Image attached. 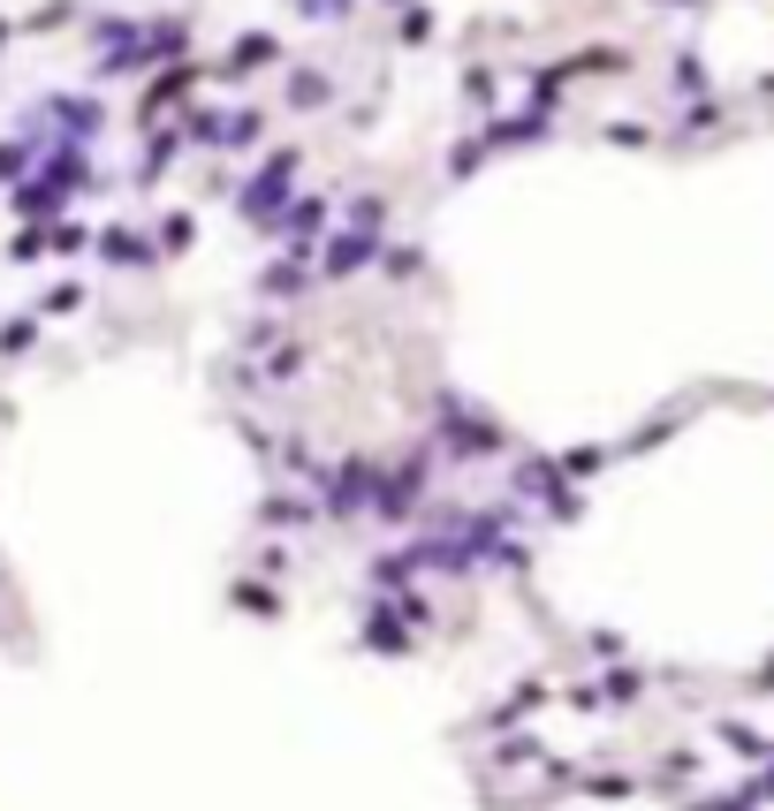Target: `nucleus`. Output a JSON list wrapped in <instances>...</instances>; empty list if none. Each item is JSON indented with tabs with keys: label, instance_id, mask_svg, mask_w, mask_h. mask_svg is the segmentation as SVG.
Listing matches in <instances>:
<instances>
[{
	"label": "nucleus",
	"instance_id": "6ab92c4d",
	"mask_svg": "<svg viewBox=\"0 0 774 811\" xmlns=\"http://www.w3.org/2000/svg\"><path fill=\"white\" fill-rule=\"evenodd\" d=\"M698 811H760V804H752V797L736 789V797H714V804H698Z\"/></svg>",
	"mask_w": 774,
	"mask_h": 811
},
{
	"label": "nucleus",
	"instance_id": "f03ea898",
	"mask_svg": "<svg viewBox=\"0 0 774 811\" xmlns=\"http://www.w3.org/2000/svg\"><path fill=\"white\" fill-rule=\"evenodd\" d=\"M289 182H297V152H274V160L251 174V190H244V213H251V220H274L281 206H289Z\"/></svg>",
	"mask_w": 774,
	"mask_h": 811
},
{
	"label": "nucleus",
	"instance_id": "1a4fd4ad",
	"mask_svg": "<svg viewBox=\"0 0 774 811\" xmlns=\"http://www.w3.org/2000/svg\"><path fill=\"white\" fill-rule=\"evenodd\" d=\"M593 690H601V698H615V705H631V698L645 690V675H638V668H607V683H593Z\"/></svg>",
	"mask_w": 774,
	"mask_h": 811
},
{
	"label": "nucleus",
	"instance_id": "20e7f679",
	"mask_svg": "<svg viewBox=\"0 0 774 811\" xmlns=\"http://www.w3.org/2000/svg\"><path fill=\"white\" fill-rule=\"evenodd\" d=\"M418 501H426V455H410V463H395L380 478V515H387V523H403Z\"/></svg>",
	"mask_w": 774,
	"mask_h": 811
},
{
	"label": "nucleus",
	"instance_id": "4468645a",
	"mask_svg": "<svg viewBox=\"0 0 774 811\" xmlns=\"http://www.w3.org/2000/svg\"><path fill=\"white\" fill-rule=\"evenodd\" d=\"M562 470H569V478H593V470H601V448H569Z\"/></svg>",
	"mask_w": 774,
	"mask_h": 811
},
{
	"label": "nucleus",
	"instance_id": "f257e3e1",
	"mask_svg": "<svg viewBox=\"0 0 774 811\" xmlns=\"http://www.w3.org/2000/svg\"><path fill=\"white\" fill-rule=\"evenodd\" d=\"M319 485H327V501H319L327 515H365V509H380V470H373V463H335Z\"/></svg>",
	"mask_w": 774,
	"mask_h": 811
},
{
	"label": "nucleus",
	"instance_id": "2eb2a0df",
	"mask_svg": "<svg viewBox=\"0 0 774 811\" xmlns=\"http://www.w3.org/2000/svg\"><path fill=\"white\" fill-rule=\"evenodd\" d=\"M304 515H311L304 501H266V523H304Z\"/></svg>",
	"mask_w": 774,
	"mask_h": 811
},
{
	"label": "nucleus",
	"instance_id": "6e6552de",
	"mask_svg": "<svg viewBox=\"0 0 774 811\" xmlns=\"http://www.w3.org/2000/svg\"><path fill=\"white\" fill-rule=\"evenodd\" d=\"M99 251L115 258V266H145V258H152L145 243H137V236H129V228H107V236H99Z\"/></svg>",
	"mask_w": 774,
	"mask_h": 811
},
{
	"label": "nucleus",
	"instance_id": "39448f33",
	"mask_svg": "<svg viewBox=\"0 0 774 811\" xmlns=\"http://www.w3.org/2000/svg\"><path fill=\"white\" fill-rule=\"evenodd\" d=\"M69 182H85V168H77V160H61V168H46L39 182H23V198H16V206H23V213H53V206L69 198Z\"/></svg>",
	"mask_w": 774,
	"mask_h": 811
},
{
	"label": "nucleus",
	"instance_id": "7ed1b4c3",
	"mask_svg": "<svg viewBox=\"0 0 774 811\" xmlns=\"http://www.w3.org/2000/svg\"><path fill=\"white\" fill-rule=\"evenodd\" d=\"M516 493L539 501V509H555V515H577V493H569V478H562L547 455H524V463H516Z\"/></svg>",
	"mask_w": 774,
	"mask_h": 811
},
{
	"label": "nucleus",
	"instance_id": "9b49d317",
	"mask_svg": "<svg viewBox=\"0 0 774 811\" xmlns=\"http://www.w3.org/2000/svg\"><path fill=\"white\" fill-rule=\"evenodd\" d=\"M297 289H304V266H297V258L266 266V297H297Z\"/></svg>",
	"mask_w": 774,
	"mask_h": 811
},
{
	"label": "nucleus",
	"instance_id": "dca6fc26",
	"mask_svg": "<svg viewBox=\"0 0 774 811\" xmlns=\"http://www.w3.org/2000/svg\"><path fill=\"white\" fill-rule=\"evenodd\" d=\"M258 137V114H228V144H251Z\"/></svg>",
	"mask_w": 774,
	"mask_h": 811
},
{
	"label": "nucleus",
	"instance_id": "f8f14e48",
	"mask_svg": "<svg viewBox=\"0 0 774 811\" xmlns=\"http://www.w3.org/2000/svg\"><path fill=\"white\" fill-rule=\"evenodd\" d=\"M319 220H327V206H319V198H304L297 213H289V243H297V251H304V236H311Z\"/></svg>",
	"mask_w": 774,
	"mask_h": 811
},
{
	"label": "nucleus",
	"instance_id": "423d86ee",
	"mask_svg": "<svg viewBox=\"0 0 774 811\" xmlns=\"http://www.w3.org/2000/svg\"><path fill=\"white\" fill-rule=\"evenodd\" d=\"M448 455H494L502 448V432H494V418H464V410H448Z\"/></svg>",
	"mask_w": 774,
	"mask_h": 811
},
{
	"label": "nucleus",
	"instance_id": "0eeeda50",
	"mask_svg": "<svg viewBox=\"0 0 774 811\" xmlns=\"http://www.w3.org/2000/svg\"><path fill=\"white\" fill-rule=\"evenodd\" d=\"M373 228H343L335 243H327V273H357V266H373Z\"/></svg>",
	"mask_w": 774,
	"mask_h": 811
},
{
	"label": "nucleus",
	"instance_id": "a211bd4d",
	"mask_svg": "<svg viewBox=\"0 0 774 811\" xmlns=\"http://www.w3.org/2000/svg\"><path fill=\"white\" fill-rule=\"evenodd\" d=\"M297 8H304V16H319V23H327V16H343L349 0H297Z\"/></svg>",
	"mask_w": 774,
	"mask_h": 811
},
{
	"label": "nucleus",
	"instance_id": "f3484780",
	"mask_svg": "<svg viewBox=\"0 0 774 811\" xmlns=\"http://www.w3.org/2000/svg\"><path fill=\"white\" fill-rule=\"evenodd\" d=\"M744 797H752V804H774V759H767V773H760V781H744Z\"/></svg>",
	"mask_w": 774,
	"mask_h": 811
},
{
	"label": "nucleus",
	"instance_id": "ddd939ff",
	"mask_svg": "<svg viewBox=\"0 0 774 811\" xmlns=\"http://www.w3.org/2000/svg\"><path fill=\"white\" fill-rule=\"evenodd\" d=\"M289 99H297V107H319V99H327V77H311V69L289 77Z\"/></svg>",
	"mask_w": 774,
	"mask_h": 811
},
{
	"label": "nucleus",
	"instance_id": "9d476101",
	"mask_svg": "<svg viewBox=\"0 0 774 811\" xmlns=\"http://www.w3.org/2000/svg\"><path fill=\"white\" fill-rule=\"evenodd\" d=\"M722 743H730V751H744V759H774V743H767V735H760V728H722Z\"/></svg>",
	"mask_w": 774,
	"mask_h": 811
}]
</instances>
